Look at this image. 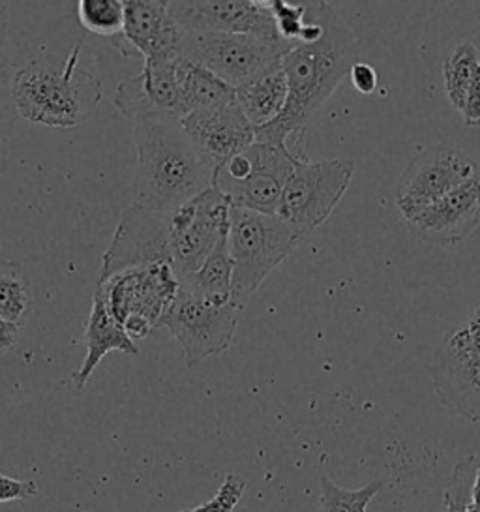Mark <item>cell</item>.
I'll use <instances>...</instances> for the list:
<instances>
[{"label":"cell","instance_id":"obj_1","mask_svg":"<svg viewBox=\"0 0 480 512\" xmlns=\"http://www.w3.org/2000/svg\"><path fill=\"white\" fill-rule=\"evenodd\" d=\"M321 16L323 34L285 53L282 68L289 96L284 113L269 126L255 130V141L287 145L299 158H306L304 134L310 122L359 62V42L342 17L327 2H321Z\"/></svg>","mask_w":480,"mask_h":512},{"label":"cell","instance_id":"obj_2","mask_svg":"<svg viewBox=\"0 0 480 512\" xmlns=\"http://www.w3.org/2000/svg\"><path fill=\"white\" fill-rule=\"evenodd\" d=\"M132 122L137 152L135 205L171 214L214 186V167L197 151L180 121L141 115Z\"/></svg>","mask_w":480,"mask_h":512},{"label":"cell","instance_id":"obj_3","mask_svg":"<svg viewBox=\"0 0 480 512\" xmlns=\"http://www.w3.org/2000/svg\"><path fill=\"white\" fill-rule=\"evenodd\" d=\"M81 44L70 55H42L25 62L14 76L10 94L15 113L53 130L77 128L89 121L104 98L102 81L81 62Z\"/></svg>","mask_w":480,"mask_h":512},{"label":"cell","instance_id":"obj_4","mask_svg":"<svg viewBox=\"0 0 480 512\" xmlns=\"http://www.w3.org/2000/svg\"><path fill=\"white\" fill-rule=\"evenodd\" d=\"M300 241L293 227L276 214L231 205L227 250L233 261V302L246 308L255 291L278 269Z\"/></svg>","mask_w":480,"mask_h":512},{"label":"cell","instance_id":"obj_5","mask_svg":"<svg viewBox=\"0 0 480 512\" xmlns=\"http://www.w3.org/2000/svg\"><path fill=\"white\" fill-rule=\"evenodd\" d=\"M179 291V276L171 265H149L98 282L94 293L137 344L164 325Z\"/></svg>","mask_w":480,"mask_h":512},{"label":"cell","instance_id":"obj_6","mask_svg":"<svg viewBox=\"0 0 480 512\" xmlns=\"http://www.w3.org/2000/svg\"><path fill=\"white\" fill-rule=\"evenodd\" d=\"M302 160L287 145L255 141L214 173V186L233 207L276 214L285 184Z\"/></svg>","mask_w":480,"mask_h":512},{"label":"cell","instance_id":"obj_7","mask_svg":"<svg viewBox=\"0 0 480 512\" xmlns=\"http://www.w3.org/2000/svg\"><path fill=\"white\" fill-rule=\"evenodd\" d=\"M287 42L265 40L248 34L227 32H184L179 55L203 66L231 89H239L252 79L280 68Z\"/></svg>","mask_w":480,"mask_h":512},{"label":"cell","instance_id":"obj_8","mask_svg":"<svg viewBox=\"0 0 480 512\" xmlns=\"http://www.w3.org/2000/svg\"><path fill=\"white\" fill-rule=\"evenodd\" d=\"M353 175L355 162L349 158L302 160L285 184L276 216L306 239L329 220Z\"/></svg>","mask_w":480,"mask_h":512},{"label":"cell","instance_id":"obj_9","mask_svg":"<svg viewBox=\"0 0 480 512\" xmlns=\"http://www.w3.org/2000/svg\"><path fill=\"white\" fill-rule=\"evenodd\" d=\"M167 218L173 269L182 280L194 274L214 248L227 239L231 201L216 186H210Z\"/></svg>","mask_w":480,"mask_h":512},{"label":"cell","instance_id":"obj_10","mask_svg":"<svg viewBox=\"0 0 480 512\" xmlns=\"http://www.w3.org/2000/svg\"><path fill=\"white\" fill-rule=\"evenodd\" d=\"M480 177V166L467 152L437 145L420 152L396 182L394 199L405 222L417 218L435 201Z\"/></svg>","mask_w":480,"mask_h":512},{"label":"cell","instance_id":"obj_11","mask_svg":"<svg viewBox=\"0 0 480 512\" xmlns=\"http://www.w3.org/2000/svg\"><path fill=\"white\" fill-rule=\"evenodd\" d=\"M242 312L244 308L233 301L227 304L201 301L180 289L162 327L175 336L184 351L186 366L192 368L231 347Z\"/></svg>","mask_w":480,"mask_h":512},{"label":"cell","instance_id":"obj_12","mask_svg":"<svg viewBox=\"0 0 480 512\" xmlns=\"http://www.w3.org/2000/svg\"><path fill=\"white\" fill-rule=\"evenodd\" d=\"M167 216L169 214H158L135 203L124 209L120 214L115 235L102 257L98 282H104L115 274L139 267H173Z\"/></svg>","mask_w":480,"mask_h":512},{"label":"cell","instance_id":"obj_13","mask_svg":"<svg viewBox=\"0 0 480 512\" xmlns=\"http://www.w3.org/2000/svg\"><path fill=\"white\" fill-rule=\"evenodd\" d=\"M169 12L182 32L248 34L284 42L269 2L259 0H188L169 2Z\"/></svg>","mask_w":480,"mask_h":512},{"label":"cell","instance_id":"obj_14","mask_svg":"<svg viewBox=\"0 0 480 512\" xmlns=\"http://www.w3.org/2000/svg\"><path fill=\"white\" fill-rule=\"evenodd\" d=\"M432 381L441 404L469 422H480V353L452 334L435 349Z\"/></svg>","mask_w":480,"mask_h":512},{"label":"cell","instance_id":"obj_15","mask_svg":"<svg viewBox=\"0 0 480 512\" xmlns=\"http://www.w3.org/2000/svg\"><path fill=\"white\" fill-rule=\"evenodd\" d=\"M180 124L194 141L197 151L214 167V173L227 160L255 143V128L235 100L225 106L194 111Z\"/></svg>","mask_w":480,"mask_h":512},{"label":"cell","instance_id":"obj_16","mask_svg":"<svg viewBox=\"0 0 480 512\" xmlns=\"http://www.w3.org/2000/svg\"><path fill=\"white\" fill-rule=\"evenodd\" d=\"M480 224V177L435 201L417 218L407 222L420 241L456 246Z\"/></svg>","mask_w":480,"mask_h":512},{"label":"cell","instance_id":"obj_17","mask_svg":"<svg viewBox=\"0 0 480 512\" xmlns=\"http://www.w3.org/2000/svg\"><path fill=\"white\" fill-rule=\"evenodd\" d=\"M122 51L145 59L160 55H179L182 34L164 0H128Z\"/></svg>","mask_w":480,"mask_h":512},{"label":"cell","instance_id":"obj_18","mask_svg":"<svg viewBox=\"0 0 480 512\" xmlns=\"http://www.w3.org/2000/svg\"><path fill=\"white\" fill-rule=\"evenodd\" d=\"M85 344L87 357L72 376L75 391H83L87 387L90 377L109 353L117 351L132 357L139 355L137 344L128 336V332L124 331L119 321L107 312L102 297L96 293L92 297L89 319L85 325Z\"/></svg>","mask_w":480,"mask_h":512},{"label":"cell","instance_id":"obj_19","mask_svg":"<svg viewBox=\"0 0 480 512\" xmlns=\"http://www.w3.org/2000/svg\"><path fill=\"white\" fill-rule=\"evenodd\" d=\"M287 96L289 87L282 66L235 89V102L255 130L269 126L284 113Z\"/></svg>","mask_w":480,"mask_h":512},{"label":"cell","instance_id":"obj_20","mask_svg":"<svg viewBox=\"0 0 480 512\" xmlns=\"http://www.w3.org/2000/svg\"><path fill=\"white\" fill-rule=\"evenodd\" d=\"M177 81L186 115L201 109L225 106L235 100V89L210 74L203 66L184 57L177 59Z\"/></svg>","mask_w":480,"mask_h":512},{"label":"cell","instance_id":"obj_21","mask_svg":"<svg viewBox=\"0 0 480 512\" xmlns=\"http://www.w3.org/2000/svg\"><path fill=\"white\" fill-rule=\"evenodd\" d=\"M180 289L201 301L218 304L233 301V261L227 250V239L214 248L194 274L180 280Z\"/></svg>","mask_w":480,"mask_h":512},{"label":"cell","instance_id":"obj_22","mask_svg":"<svg viewBox=\"0 0 480 512\" xmlns=\"http://www.w3.org/2000/svg\"><path fill=\"white\" fill-rule=\"evenodd\" d=\"M32 312V282L17 261H0V319L15 325L27 323Z\"/></svg>","mask_w":480,"mask_h":512},{"label":"cell","instance_id":"obj_23","mask_svg":"<svg viewBox=\"0 0 480 512\" xmlns=\"http://www.w3.org/2000/svg\"><path fill=\"white\" fill-rule=\"evenodd\" d=\"M479 74L480 59L477 47L471 42H462L454 47L443 64V83L450 106L458 113L462 111L465 96Z\"/></svg>","mask_w":480,"mask_h":512},{"label":"cell","instance_id":"obj_24","mask_svg":"<svg viewBox=\"0 0 480 512\" xmlns=\"http://www.w3.org/2000/svg\"><path fill=\"white\" fill-rule=\"evenodd\" d=\"M385 488L383 479H375L360 488H344L329 477L321 479V512H368L370 503Z\"/></svg>","mask_w":480,"mask_h":512},{"label":"cell","instance_id":"obj_25","mask_svg":"<svg viewBox=\"0 0 480 512\" xmlns=\"http://www.w3.org/2000/svg\"><path fill=\"white\" fill-rule=\"evenodd\" d=\"M79 23L100 36H120L124 31L126 6L122 0H81L77 6Z\"/></svg>","mask_w":480,"mask_h":512},{"label":"cell","instance_id":"obj_26","mask_svg":"<svg viewBox=\"0 0 480 512\" xmlns=\"http://www.w3.org/2000/svg\"><path fill=\"white\" fill-rule=\"evenodd\" d=\"M479 462L480 458L475 454H467L458 460L449 484L443 492V512H467L471 507V492Z\"/></svg>","mask_w":480,"mask_h":512},{"label":"cell","instance_id":"obj_27","mask_svg":"<svg viewBox=\"0 0 480 512\" xmlns=\"http://www.w3.org/2000/svg\"><path fill=\"white\" fill-rule=\"evenodd\" d=\"M269 6L280 38L287 44L295 46L299 42L300 32L304 29V21H306V2L270 0Z\"/></svg>","mask_w":480,"mask_h":512},{"label":"cell","instance_id":"obj_28","mask_svg":"<svg viewBox=\"0 0 480 512\" xmlns=\"http://www.w3.org/2000/svg\"><path fill=\"white\" fill-rule=\"evenodd\" d=\"M244 492H246V481L237 473H227L212 499L195 509L179 512H233L239 507Z\"/></svg>","mask_w":480,"mask_h":512},{"label":"cell","instance_id":"obj_29","mask_svg":"<svg viewBox=\"0 0 480 512\" xmlns=\"http://www.w3.org/2000/svg\"><path fill=\"white\" fill-rule=\"evenodd\" d=\"M10 85H0V173L6 166L8 141L14 128L15 107L10 94Z\"/></svg>","mask_w":480,"mask_h":512},{"label":"cell","instance_id":"obj_30","mask_svg":"<svg viewBox=\"0 0 480 512\" xmlns=\"http://www.w3.org/2000/svg\"><path fill=\"white\" fill-rule=\"evenodd\" d=\"M40 486L38 482L30 479H14L4 473H0V503H10V501H27L32 497L38 496Z\"/></svg>","mask_w":480,"mask_h":512},{"label":"cell","instance_id":"obj_31","mask_svg":"<svg viewBox=\"0 0 480 512\" xmlns=\"http://www.w3.org/2000/svg\"><path fill=\"white\" fill-rule=\"evenodd\" d=\"M349 77H351L353 87H355L360 94H366V96H368V94H374L375 89H377V72H375L370 64H366V62H357V64L351 68Z\"/></svg>","mask_w":480,"mask_h":512},{"label":"cell","instance_id":"obj_32","mask_svg":"<svg viewBox=\"0 0 480 512\" xmlns=\"http://www.w3.org/2000/svg\"><path fill=\"white\" fill-rule=\"evenodd\" d=\"M6 44H8V4L0 2V85L12 83Z\"/></svg>","mask_w":480,"mask_h":512},{"label":"cell","instance_id":"obj_33","mask_svg":"<svg viewBox=\"0 0 480 512\" xmlns=\"http://www.w3.org/2000/svg\"><path fill=\"white\" fill-rule=\"evenodd\" d=\"M462 117L469 128L480 126V74L473 81L471 89L465 96L464 107H462Z\"/></svg>","mask_w":480,"mask_h":512},{"label":"cell","instance_id":"obj_34","mask_svg":"<svg viewBox=\"0 0 480 512\" xmlns=\"http://www.w3.org/2000/svg\"><path fill=\"white\" fill-rule=\"evenodd\" d=\"M452 336L456 340H460L465 346L473 347L475 351L480 353V316L475 312L471 319L465 323L462 329L452 332Z\"/></svg>","mask_w":480,"mask_h":512},{"label":"cell","instance_id":"obj_35","mask_svg":"<svg viewBox=\"0 0 480 512\" xmlns=\"http://www.w3.org/2000/svg\"><path fill=\"white\" fill-rule=\"evenodd\" d=\"M23 334V325L0 319V355L12 351Z\"/></svg>","mask_w":480,"mask_h":512},{"label":"cell","instance_id":"obj_36","mask_svg":"<svg viewBox=\"0 0 480 512\" xmlns=\"http://www.w3.org/2000/svg\"><path fill=\"white\" fill-rule=\"evenodd\" d=\"M471 496H473L471 507H475L477 511H480V462L479 467H477V473H475V482H473V492H471Z\"/></svg>","mask_w":480,"mask_h":512},{"label":"cell","instance_id":"obj_37","mask_svg":"<svg viewBox=\"0 0 480 512\" xmlns=\"http://www.w3.org/2000/svg\"><path fill=\"white\" fill-rule=\"evenodd\" d=\"M467 512H480V511H477V509H475V507H469V509H467Z\"/></svg>","mask_w":480,"mask_h":512}]
</instances>
